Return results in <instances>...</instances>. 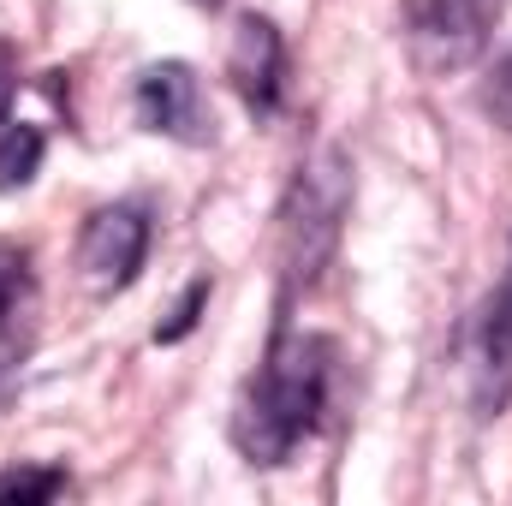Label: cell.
Segmentation results:
<instances>
[{
  "label": "cell",
  "mask_w": 512,
  "mask_h": 506,
  "mask_svg": "<svg viewBox=\"0 0 512 506\" xmlns=\"http://www.w3.org/2000/svg\"><path fill=\"white\" fill-rule=\"evenodd\" d=\"M334 376H340V346L328 334H298L274 322V340L233 405V447L251 465H286L322 429L334 405Z\"/></svg>",
  "instance_id": "cell-1"
},
{
  "label": "cell",
  "mask_w": 512,
  "mask_h": 506,
  "mask_svg": "<svg viewBox=\"0 0 512 506\" xmlns=\"http://www.w3.org/2000/svg\"><path fill=\"white\" fill-rule=\"evenodd\" d=\"M352 209V161L340 149H316L280 203V304L274 316H292V298L322 280V268L340 251V227Z\"/></svg>",
  "instance_id": "cell-2"
},
{
  "label": "cell",
  "mask_w": 512,
  "mask_h": 506,
  "mask_svg": "<svg viewBox=\"0 0 512 506\" xmlns=\"http://www.w3.org/2000/svg\"><path fill=\"white\" fill-rule=\"evenodd\" d=\"M501 12H507V0H399L411 66H417L423 78L465 72V66L489 48Z\"/></svg>",
  "instance_id": "cell-3"
},
{
  "label": "cell",
  "mask_w": 512,
  "mask_h": 506,
  "mask_svg": "<svg viewBox=\"0 0 512 506\" xmlns=\"http://www.w3.org/2000/svg\"><path fill=\"white\" fill-rule=\"evenodd\" d=\"M149 239H155V221L143 203H102L84 233H78V268H84V286L96 298H114L126 292L131 280L143 274L149 262Z\"/></svg>",
  "instance_id": "cell-4"
},
{
  "label": "cell",
  "mask_w": 512,
  "mask_h": 506,
  "mask_svg": "<svg viewBox=\"0 0 512 506\" xmlns=\"http://www.w3.org/2000/svg\"><path fill=\"white\" fill-rule=\"evenodd\" d=\"M131 108H137V126L155 131V137H173V143H215V114H209V96H203V78L185 66V60H155L137 72L131 84Z\"/></svg>",
  "instance_id": "cell-5"
},
{
  "label": "cell",
  "mask_w": 512,
  "mask_h": 506,
  "mask_svg": "<svg viewBox=\"0 0 512 506\" xmlns=\"http://www.w3.org/2000/svg\"><path fill=\"white\" fill-rule=\"evenodd\" d=\"M36 328H42V286H36V262L24 245L0 239V405L18 393V376L36 352Z\"/></svg>",
  "instance_id": "cell-6"
},
{
  "label": "cell",
  "mask_w": 512,
  "mask_h": 506,
  "mask_svg": "<svg viewBox=\"0 0 512 506\" xmlns=\"http://www.w3.org/2000/svg\"><path fill=\"white\" fill-rule=\"evenodd\" d=\"M512 405V262L471 322V411L489 423Z\"/></svg>",
  "instance_id": "cell-7"
},
{
  "label": "cell",
  "mask_w": 512,
  "mask_h": 506,
  "mask_svg": "<svg viewBox=\"0 0 512 506\" xmlns=\"http://www.w3.org/2000/svg\"><path fill=\"white\" fill-rule=\"evenodd\" d=\"M227 78H233L239 102L251 108V120H274V114H280V96H286V42H280L274 18L245 12V18L233 24Z\"/></svg>",
  "instance_id": "cell-8"
},
{
  "label": "cell",
  "mask_w": 512,
  "mask_h": 506,
  "mask_svg": "<svg viewBox=\"0 0 512 506\" xmlns=\"http://www.w3.org/2000/svg\"><path fill=\"white\" fill-rule=\"evenodd\" d=\"M42 149H48L42 126L6 120V126H0V191H24V185L36 179V167H42Z\"/></svg>",
  "instance_id": "cell-9"
},
{
  "label": "cell",
  "mask_w": 512,
  "mask_h": 506,
  "mask_svg": "<svg viewBox=\"0 0 512 506\" xmlns=\"http://www.w3.org/2000/svg\"><path fill=\"white\" fill-rule=\"evenodd\" d=\"M72 489V477L60 465H12L0 471V501H60Z\"/></svg>",
  "instance_id": "cell-10"
},
{
  "label": "cell",
  "mask_w": 512,
  "mask_h": 506,
  "mask_svg": "<svg viewBox=\"0 0 512 506\" xmlns=\"http://www.w3.org/2000/svg\"><path fill=\"white\" fill-rule=\"evenodd\" d=\"M477 108L489 114V126H501L512 137V48L495 60V72L483 78V90H477Z\"/></svg>",
  "instance_id": "cell-11"
},
{
  "label": "cell",
  "mask_w": 512,
  "mask_h": 506,
  "mask_svg": "<svg viewBox=\"0 0 512 506\" xmlns=\"http://www.w3.org/2000/svg\"><path fill=\"white\" fill-rule=\"evenodd\" d=\"M203 304H209V274H197L191 286H185V298L173 304V316L155 328V346H173V340H185L191 328H197V316H203Z\"/></svg>",
  "instance_id": "cell-12"
},
{
  "label": "cell",
  "mask_w": 512,
  "mask_h": 506,
  "mask_svg": "<svg viewBox=\"0 0 512 506\" xmlns=\"http://www.w3.org/2000/svg\"><path fill=\"white\" fill-rule=\"evenodd\" d=\"M12 102H18V48L0 42V126L12 120Z\"/></svg>",
  "instance_id": "cell-13"
}]
</instances>
